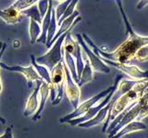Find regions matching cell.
I'll return each instance as SVG.
<instances>
[{
  "mask_svg": "<svg viewBox=\"0 0 148 138\" xmlns=\"http://www.w3.org/2000/svg\"><path fill=\"white\" fill-rule=\"evenodd\" d=\"M36 4H37V6H38V9H39V12L41 14V17H42V18H43L48 10L49 0H39Z\"/></svg>",
  "mask_w": 148,
  "mask_h": 138,
  "instance_id": "obj_24",
  "label": "cell"
},
{
  "mask_svg": "<svg viewBox=\"0 0 148 138\" xmlns=\"http://www.w3.org/2000/svg\"><path fill=\"white\" fill-rule=\"evenodd\" d=\"M64 69H65V92L69 100V102L72 105L74 110H76L80 103V95H81V89L78 86L77 83L72 79L68 66L64 63Z\"/></svg>",
  "mask_w": 148,
  "mask_h": 138,
  "instance_id": "obj_7",
  "label": "cell"
},
{
  "mask_svg": "<svg viewBox=\"0 0 148 138\" xmlns=\"http://www.w3.org/2000/svg\"><path fill=\"white\" fill-rule=\"evenodd\" d=\"M78 38L80 39V41H81V43L82 44L83 46V48H84V51H85V53L88 54V56H89V59H90V61H91V66L92 67L95 69V71H99V72H105V73H109V68L108 67H106L105 64H102L98 59H97L94 54H92L89 49H88L86 46L83 44V43L81 41V37L80 36H78Z\"/></svg>",
  "mask_w": 148,
  "mask_h": 138,
  "instance_id": "obj_17",
  "label": "cell"
},
{
  "mask_svg": "<svg viewBox=\"0 0 148 138\" xmlns=\"http://www.w3.org/2000/svg\"><path fill=\"white\" fill-rule=\"evenodd\" d=\"M21 12L25 17L30 18V20H34L36 22H38L39 24H42V20H43V18H42V17H41V14L39 12L37 4L32 5V7L24 9V10H22Z\"/></svg>",
  "mask_w": 148,
  "mask_h": 138,
  "instance_id": "obj_19",
  "label": "cell"
},
{
  "mask_svg": "<svg viewBox=\"0 0 148 138\" xmlns=\"http://www.w3.org/2000/svg\"><path fill=\"white\" fill-rule=\"evenodd\" d=\"M58 1H60V0H58Z\"/></svg>",
  "mask_w": 148,
  "mask_h": 138,
  "instance_id": "obj_32",
  "label": "cell"
},
{
  "mask_svg": "<svg viewBox=\"0 0 148 138\" xmlns=\"http://www.w3.org/2000/svg\"><path fill=\"white\" fill-rule=\"evenodd\" d=\"M67 33L62 34L59 38L56 41L55 44L52 45V47L47 53L42 55L40 57L36 58V63L44 66L51 72L54 69V67L57 66L58 64L63 61V53L64 51L62 49V46L64 43L65 38H66Z\"/></svg>",
  "mask_w": 148,
  "mask_h": 138,
  "instance_id": "obj_5",
  "label": "cell"
},
{
  "mask_svg": "<svg viewBox=\"0 0 148 138\" xmlns=\"http://www.w3.org/2000/svg\"><path fill=\"white\" fill-rule=\"evenodd\" d=\"M39 95H40V101H39L38 110H36V112L34 114V116L32 118V120L34 122H36L41 119V114L45 109V102H46V100H47L48 97L50 96V85L44 80L42 81V85L40 87Z\"/></svg>",
  "mask_w": 148,
  "mask_h": 138,
  "instance_id": "obj_14",
  "label": "cell"
},
{
  "mask_svg": "<svg viewBox=\"0 0 148 138\" xmlns=\"http://www.w3.org/2000/svg\"><path fill=\"white\" fill-rule=\"evenodd\" d=\"M2 91V82H1V76H0V94H1Z\"/></svg>",
  "mask_w": 148,
  "mask_h": 138,
  "instance_id": "obj_30",
  "label": "cell"
},
{
  "mask_svg": "<svg viewBox=\"0 0 148 138\" xmlns=\"http://www.w3.org/2000/svg\"><path fill=\"white\" fill-rule=\"evenodd\" d=\"M25 16L23 15L22 12L18 10V9L12 7L11 6L5 8V9H0V18L7 24L9 25H15L20 23Z\"/></svg>",
  "mask_w": 148,
  "mask_h": 138,
  "instance_id": "obj_11",
  "label": "cell"
},
{
  "mask_svg": "<svg viewBox=\"0 0 148 138\" xmlns=\"http://www.w3.org/2000/svg\"><path fill=\"white\" fill-rule=\"evenodd\" d=\"M119 78H121V76H118L117 82L115 83L114 86L109 87L108 89L103 90V91L100 92V93H98L97 95L94 96L92 98L87 99L86 101H84V102L82 103L81 105H79L78 108L76 110H74L71 113H69V114L66 115V116H64L63 118L59 119V122H61V123H66V122H68L69 121H71V120H72V119L81 117V116H82L83 114H85L88 112V110H89L90 108H92V106L95 105L96 103H98L102 99H104L106 96H108L110 93V92L115 89V87H118V81H119Z\"/></svg>",
  "mask_w": 148,
  "mask_h": 138,
  "instance_id": "obj_6",
  "label": "cell"
},
{
  "mask_svg": "<svg viewBox=\"0 0 148 138\" xmlns=\"http://www.w3.org/2000/svg\"><path fill=\"white\" fill-rule=\"evenodd\" d=\"M31 60H32V66H34V68L36 70L37 74L40 76V77L45 81L46 83H48L50 85L51 84V74L50 71L47 68L44 66H41V64L36 63V59L34 57V55H31Z\"/></svg>",
  "mask_w": 148,
  "mask_h": 138,
  "instance_id": "obj_18",
  "label": "cell"
},
{
  "mask_svg": "<svg viewBox=\"0 0 148 138\" xmlns=\"http://www.w3.org/2000/svg\"><path fill=\"white\" fill-rule=\"evenodd\" d=\"M113 103H114L113 101L110 100V102L108 104H106L105 107L102 109L94 118L89 120V121L85 122H82L81 124H79L78 126L81 127V128L89 129V128H92V127H94V126L99 125V124L105 123L106 118H108V115L109 110L111 109V106L113 105Z\"/></svg>",
  "mask_w": 148,
  "mask_h": 138,
  "instance_id": "obj_12",
  "label": "cell"
},
{
  "mask_svg": "<svg viewBox=\"0 0 148 138\" xmlns=\"http://www.w3.org/2000/svg\"><path fill=\"white\" fill-rule=\"evenodd\" d=\"M0 138H13L12 135V128L8 127L5 131V133L3 135H0Z\"/></svg>",
  "mask_w": 148,
  "mask_h": 138,
  "instance_id": "obj_27",
  "label": "cell"
},
{
  "mask_svg": "<svg viewBox=\"0 0 148 138\" xmlns=\"http://www.w3.org/2000/svg\"><path fill=\"white\" fill-rule=\"evenodd\" d=\"M51 84H50V99L53 106L60 103L62 100L64 87H65V69L64 61L60 62L50 72Z\"/></svg>",
  "mask_w": 148,
  "mask_h": 138,
  "instance_id": "obj_3",
  "label": "cell"
},
{
  "mask_svg": "<svg viewBox=\"0 0 148 138\" xmlns=\"http://www.w3.org/2000/svg\"><path fill=\"white\" fill-rule=\"evenodd\" d=\"M29 33H30L31 43L34 44L41 34V24H39L38 22H36L34 20H30Z\"/></svg>",
  "mask_w": 148,
  "mask_h": 138,
  "instance_id": "obj_21",
  "label": "cell"
},
{
  "mask_svg": "<svg viewBox=\"0 0 148 138\" xmlns=\"http://www.w3.org/2000/svg\"><path fill=\"white\" fill-rule=\"evenodd\" d=\"M146 116H148V92L143 94L137 102L132 104L113 122H110L106 130V132H108V138L114 136L128 123L135 121H142Z\"/></svg>",
  "mask_w": 148,
  "mask_h": 138,
  "instance_id": "obj_2",
  "label": "cell"
},
{
  "mask_svg": "<svg viewBox=\"0 0 148 138\" xmlns=\"http://www.w3.org/2000/svg\"><path fill=\"white\" fill-rule=\"evenodd\" d=\"M0 67L3 68V69H6V70L10 71V72H18V73L22 74V75L24 76L26 78V81L28 83V87H32V83L34 82H36V81L42 79L32 66H30L28 67H22L20 66H9L5 63L0 62Z\"/></svg>",
  "mask_w": 148,
  "mask_h": 138,
  "instance_id": "obj_10",
  "label": "cell"
},
{
  "mask_svg": "<svg viewBox=\"0 0 148 138\" xmlns=\"http://www.w3.org/2000/svg\"><path fill=\"white\" fill-rule=\"evenodd\" d=\"M20 41H18V40H15V41H14V47H18V46H20Z\"/></svg>",
  "mask_w": 148,
  "mask_h": 138,
  "instance_id": "obj_28",
  "label": "cell"
},
{
  "mask_svg": "<svg viewBox=\"0 0 148 138\" xmlns=\"http://www.w3.org/2000/svg\"><path fill=\"white\" fill-rule=\"evenodd\" d=\"M2 48H3V43H2V41H0V53H1Z\"/></svg>",
  "mask_w": 148,
  "mask_h": 138,
  "instance_id": "obj_31",
  "label": "cell"
},
{
  "mask_svg": "<svg viewBox=\"0 0 148 138\" xmlns=\"http://www.w3.org/2000/svg\"><path fill=\"white\" fill-rule=\"evenodd\" d=\"M146 128L147 127H146L145 124L143 123L141 121H135V122L128 123L127 125H125L123 128L120 129V130L111 138H121L122 136L128 135V133H130L146 130Z\"/></svg>",
  "mask_w": 148,
  "mask_h": 138,
  "instance_id": "obj_16",
  "label": "cell"
},
{
  "mask_svg": "<svg viewBox=\"0 0 148 138\" xmlns=\"http://www.w3.org/2000/svg\"><path fill=\"white\" fill-rule=\"evenodd\" d=\"M38 1L39 0H16V1L11 5V7L20 11H22L26 8L32 7V5L36 4Z\"/></svg>",
  "mask_w": 148,
  "mask_h": 138,
  "instance_id": "obj_23",
  "label": "cell"
},
{
  "mask_svg": "<svg viewBox=\"0 0 148 138\" xmlns=\"http://www.w3.org/2000/svg\"><path fill=\"white\" fill-rule=\"evenodd\" d=\"M69 1H71V0H66V1H64L62 4L58 5L57 8H56L55 13H56V18L58 20V21L59 20V18L64 15V10L66 9L67 5H69Z\"/></svg>",
  "mask_w": 148,
  "mask_h": 138,
  "instance_id": "obj_25",
  "label": "cell"
},
{
  "mask_svg": "<svg viewBox=\"0 0 148 138\" xmlns=\"http://www.w3.org/2000/svg\"><path fill=\"white\" fill-rule=\"evenodd\" d=\"M148 87V80H123L118 85L111 100L113 105L104 123L102 132L106 133L111 122L126 110L132 104L137 102Z\"/></svg>",
  "mask_w": 148,
  "mask_h": 138,
  "instance_id": "obj_1",
  "label": "cell"
},
{
  "mask_svg": "<svg viewBox=\"0 0 148 138\" xmlns=\"http://www.w3.org/2000/svg\"><path fill=\"white\" fill-rule=\"evenodd\" d=\"M116 89H117V87H115V89L111 91L108 96H106L105 98L103 99V100L99 101L98 103H96L95 105L92 106V108H90L89 110H88L85 114H83L82 116H81V117H78V118L71 120V121L68 122V123L69 124V125H71V126H76V125H79V124H81L82 122H85L87 121H89V120L92 119L102 109L105 107L106 104H108L110 102V100H111V99H112V97H113V95L115 93Z\"/></svg>",
  "mask_w": 148,
  "mask_h": 138,
  "instance_id": "obj_8",
  "label": "cell"
},
{
  "mask_svg": "<svg viewBox=\"0 0 148 138\" xmlns=\"http://www.w3.org/2000/svg\"><path fill=\"white\" fill-rule=\"evenodd\" d=\"M146 43H148V40L146 39L139 38V37L131 38L127 41H125L115 53L110 54L109 56L119 63L124 64L134 57V55L137 53L138 51Z\"/></svg>",
  "mask_w": 148,
  "mask_h": 138,
  "instance_id": "obj_4",
  "label": "cell"
},
{
  "mask_svg": "<svg viewBox=\"0 0 148 138\" xmlns=\"http://www.w3.org/2000/svg\"><path fill=\"white\" fill-rule=\"evenodd\" d=\"M0 122H2V124H6V123H7V121H6V120H5L4 118L0 117Z\"/></svg>",
  "mask_w": 148,
  "mask_h": 138,
  "instance_id": "obj_29",
  "label": "cell"
},
{
  "mask_svg": "<svg viewBox=\"0 0 148 138\" xmlns=\"http://www.w3.org/2000/svg\"><path fill=\"white\" fill-rule=\"evenodd\" d=\"M135 55H136V59L139 60V61L148 60V47H142Z\"/></svg>",
  "mask_w": 148,
  "mask_h": 138,
  "instance_id": "obj_26",
  "label": "cell"
},
{
  "mask_svg": "<svg viewBox=\"0 0 148 138\" xmlns=\"http://www.w3.org/2000/svg\"><path fill=\"white\" fill-rule=\"evenodd\" d=\"M42 81L43 79L36 81V87L35 89L32 91V93L29 97V99L27 100L26 103V107L24 110V112L23 115L25 117L30 116L32 114H34L36 112V110H38V106H39V101H38V95H39V90H40V87L42 85Z\"/></svg>",
  "mask_w": 148,
  "mask_h": 138,
  "instance_id": "obj_13",
  "label": "cell"
},
{
  "mask_svg": "<svg viewBox=\"0 0 148 138\" xmlns=\"http://www.w3.org/2000/svg\"><path fill=\"white\" fill-rule=\"evenodd\" d=\"M63 50L65 52H68L71 56L76 60V67H77V75L80 81V77L82 75V72L83 70V64L81 56V48L77 44V43L74 41L69 33H67L66 38H65L63 43Z\"/></svg>",
  "mask_w": 148,
  "mask_h": 138,
  "instance_id": "obj_9",
  "label": "cell"
},
{
  "mask_svg": "<svg viewBox=\"0 0 148 138\" xmlns=\"http://www.w3.org/2000/svg\"><path fill=\"white\" fill-rule=\"evenodd\" d=\"M56 33H57V18H56V13L54 8H52L51 12V20H50V25L47 31V40H46V45L50 43V41L53 40Z\"/></svg>",
  "mask_w": 148,
  "mask_h": 138,
  "instance_id": "obj_22",
  "label": "cell"
},
{
  "mask_svg": "<svg viewBox=\"0 0 148 138\" xmlns=\"http://www.w3.org/2000/svg\"><path fill=\"white\" fill-rule=\"evenodd\" d=\"M92 79V69L90 66V63L88 60H86L85 66L83 67V70L82 72V75L80 77V81L78 82V86L82 87V85L86 84V83L90 82Z\"/></svg>",
  "mask_w": 148,
  "mask_h": 138,
  "instance_id": "obj_20",
  "label": "cell"
},
{
  "mask_svg": "<svg viewBox=\"0 0 148 138\" xmlns=\"http://www.w3.org/2000/svg\"><path fill=\"white\" fill-rule=\"evenodd\" d=\"M52 8H53V5L52 1L49 0V6H48V10L46 12L45 16L43 18V20H42V24H41V34L39 36V38L37 39V43H41L46 44V40H47V31H48V28L50 25V20H51V12H52Z\"/></svg>",
  "mask_w": 148,
  "mask_h": 138,
  "instance_id": "obj_15",
  "label": "cell"
}]
</instances>
